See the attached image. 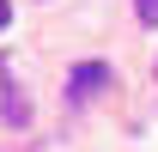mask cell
<instances>
[{
  "label": "cell",
  "mask_w": 158,
  "mask_h": 152,
  "mask_svg": "<svg viewBox=\"0 0 158 152\" xmlns=\"http://www.w3.org/2000/svg\"><path fill=\"white\" fill-rule=\"evenodd\" d=\"M110 67H103V61H79L73 73H67V97H73V103H91V97L98 91H110Z\"/></svg>",
  "instance_id": "6da1fadb"
},
{
  "label": "cell",
  "mask_w": 158,
  "mask_h": 152,
  "mask_svg": "<svg viewBox=\"0 0 158 152\" xmlns=\"http://www.w3.org/2000/svg\"><path fill=\"white\" fill-rule=\"evenodd\" d=\"M0 91H6V97H0V110H6V122H19V128H24V122H31V97H24L19 85H12V79H0Z\"/></svg>",
  "instance_id": "7a4b0ae2"
},
{
  "label": "cell",
  "mask_w": 158,
  "mask_h": 152,
  "mask_svg": "<svg viewBox=\"0 0 158 152\" xmlns=\"http://www.w3.org/2000/svg\"><path fill=\"white\" fill-rule=\"evenodd\" d=\"M134 12H140V24H158V0H134Z\"/></svg>",
  "instance_id": "3957f363"
},
{
  "label": "cell",
  "mask_w": 158,
  "mask_h": 152,
  "mask_svg": "<svg viewBox=\"0 0 158 152\" xmlns=\"http://www.w3.org/2000/svg\"><path fill=\"white\" fill-rule=\"evenodd\" d=\"M6 24H12V0H0V31H6Z\"/></svg>",
  "instance_id": "277c9868"
}]
</instances>
